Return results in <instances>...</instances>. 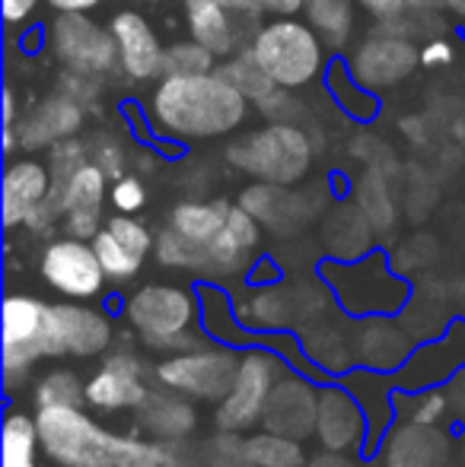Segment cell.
<instances>
[{"instance_id":"3","label":"cell","mask_w":465,"mask_h":467,"mask_svg":"<svg viewBox=\"0 0 465 467\" xmlns=\"http://www.w3.org/2000/svg\"><path fill=\"white\" fill-rule=\"evenodd\" d=\"M227 162L252 182L300 185L310 175L316 150L303 124L268 121L246 134H236L227 147Z\"/></svg>"},{"instance_id":"13","label":"cell","mask_w":465,"mask_h":467,"mask_svg":"<svg viewBox=\"0 0 465 467\" xmlns=\"http://www.w3.org/2000/svg\"><path fill=\"white\" fill-rule=\"evenodd\" d=\"M118 48V70L131 83L160 80L166 70V48L141 10H118L109 23Z\"/></svg>"},{"instance_id":"28","label":"cell","mask_w":465,"mask_h":467,"mask_svg":"<svg viewBox=\"0 0 465 467\" xmlns=\"http://www.w3.org/2000/svg\"><path fill=\"white\" fill-rule=\"evenodd\" d=\"M217 74L224 77L230 87L239 89L248 102H261V99L271 96L274 89H278V83H274L271 74L261 67L259 57L252 55V48H248V45L236 51V55L224 57V61H220V67H217Z\"/></svg>"},{"instance_id":"2","label":"cell","mask_w":465,"mask_h":467,"mask_svg":"<svg viewBox=\"0 0 465 467\" xmlns=\"http://www.w3.org/2000/svg\"><path fill=\"white\" fill-rule=\"evenodd\" d=\"M45 455L61 467H166L163 445L100 430L80 407H38Z\"/></svg>"},{"instance_id":"48","label":"cell","mask_w":465,"mask_h":467,"mask_svg":"<svg viewBox=\"0 0 465 467\" xmlns=\"http://www.w3.org/2000/svg\"><path fill=\"white\" fill-rule=\"evenodd\" d=\"M443 410H447V398L443 394H424V400L417 404V410H415V420L417 423H440V417H443Z\"/></svg>"},{"instance_id":"4","label":"cell","mask_w":465,"mask_h":467,"mask_svg":"<svg viewBox=\"0 0 465 467\" xmlns=\"http://www.w3.org/2000/svg\"><path fill=\"white\" fill-rule=\"evenodd\" d=\"M248 48L284 89H306L329 70V45L300 16H274L261 23Z\"/></svg>"},{"instance_id":"44","label":"cell","mask_w":465,"mask_h":467,"mask_svg":"<svg viewBox=\"0 0 465 467\" xmlns=\"http://www.w3.org/2000/svg\"><path fill=\"white\" fill-rule=\"evenodd\" d=\"M259 105V115L265 118V121H293L300 124V118H303V109H300V102L293 99V89H284L278 87L271 96H265Z\"/></svg>"},{"instance_id":"17","label":"cell","mask_w":465,"mask_h":467,"mask_svg":"<svg viewBox=\"0 0 465 467\" xmlns=\"http://www.w3.org/2000/svg\"><path fill=\"white\" fill-rule=\"evenodd\" d=\"M319 417V391L303 379H278L268 394V404L261 410V426L280 436H291L303 442L316 432Z\"/></svg>"},{"instance_id":"12","label":"cell","mask_w":465,"mask_h":467,"mask_svg":"<svg viewBox=\"0 0 465 467\" xmlns=\"http://www.w3.org/2000/svg\"><path fill=\"white\" fill-rule=\"evenodd\" d=\"M109 194V175L93 160L80 166L70 182L61 188L58 197H48L45 207L61 220L64 233L74 239L93 242V235L102 229V201Z\"/></svg>"},{"instance_id":"33","label":"cell","mask_w":465,"mask_h":467,"mask_svg":"<svg viewBox=\"0 0 465 467\" xmlns=\"http://www.w3.org/2000/svg\"><path fill=\"white\" fill-rule=\"evenodd\" d=\"M93 248L102 261V271H106L109 280H131L143 265V254H137L134 248L124 245L118 235L109 233L106 226L93 235Z\"/></svg>"},{"instance_id":"34","label":"cell","mask_w":465,"mask_h":467,"mask_svg":"<svg viewBox=\"0 0 465 467\" xmlns=\"http://www.w3.org/2000/svg\"><path fill=\"white\" fill-rule=\"evenodd\" d=\"M329 89L335 93V102L342 105L348 115L360 118V121L376 115V93H370V89L354 80L348 64H335V67L329 70Z\"/></svg>"},{"instance_id":"29","label":"cell","mask_w":465,"mask_h":467,"mask_svg":"<svg viewBox=\"0 0 465 467\" xmlns=\"http://www.w3.org/2000/svg\"><path fill=\"white\" fill-rule=\"evenodd\" d=\"M408 357V337L389 321H376L360 334V359L373 369H396Z\"/></svg>"},{"instance_id":"11","label":"cell","mask_w":465,"mask_h":467,"mask_svg":"<svg viewBox=\"0 0 465 467\" xmlns=\"http://www.w3.org/2000/svg\"><path fill=\"white\" fill-rule=\"evenodd\" d=\"M274 381H278V359L268 353H246L239 363L236 385L217 404V426L227 432H246L255 423H261V410L268 404Z\"/></svg>"},{"instance_id":"16","label":"cell","mask_w":465,"mask_h":467,"mask_svg":"<svg viewBox=\"0 0 465 467\" xmlns=\"http://www.w3.org/2000/svg\"><path fill=\"white\" fill-rule=\"evenodd\" d=\"M48 325L51 337H55L58 357L70 353V357H100L112 344V321L102 312L77 302H58L48 306Z\"/></svg>"},{"instance_id":"54","label":"cell","mask_w":465,"mask_h":467,"mask_svg":"<svg viewBox=\"0 0 465 467\" xmlns=\"http://www.w3.org/2000/svg\"><path fill=\"white\" fill-rule=\"evenodd\" d=\"M408 4V13H417V16H437L440 10H447L443 0H405Z\"/></svg>"},{"instance_id":"49","label":"cell","mask_w":465,"mask_h":467,"mask_svg":"<svg viewBox=\"0 0 465 467\" xmlns=\"http://www.w3.org/2000/svg\"><path fill=\"white\" fill-rule=\"evenodd\" d=\"M220 4H224L233 16H239L242 23L252 26V29H259V26H261V16H265V13H261L259 0H220Z\"/></svg>"},{"instance_id":"15","label":"cell","mask_w":465,"mask_h":467,"mask_svg":"<svg viewBox=\"0 0 465 467\" xmlns=\"http://www.w3.org/2000/svg\"><path fill=\"white\" fill-rule=\"evenodd\" d=\"M51 194V169L48 162L36 160L32 153L16 156L6 162L4 182H0V213H4V226L16 229L32 220L38 207L48 201Z\"/></svg>"},{"instance_id":"6","label":"cell","mask_w":465,"mask_h":467,"mask_svg":"<svg viewBox=\"0 0 465 467\" xmlns=\"http://www.w3.org/2000/svg\"><path fill=\"white\" fill-rule=\"evenodd\" d=\"M51 55L68 74L102 77L118 70V48L109 26H100L90 13H58L48 26Z\"/></svg>"},{"instance_id":"51","label":"cell","mask_w":465,"mask_h":467,"mask_svg":"<svg viewBox=\"0 0 465 467\" xmlns=\"http://www.w3.org/2000/svg\"><path fill=\"white\" fill-rule=\"evenodd\" d=\"M55 13H90L102 4V0H45Z\"/></svg>"},{"instance_id":"55","label":"cell","mask_w":465,"mask_h":467,"mask_svg":"<svg viewBox=\"0 0 465 467\" xmlns=\"http://www.w3.org/2000/svg\"><path fill=\"white\" fill-rule=\"evenodd\" d=\"M443 4H447V10L453 13V16L465 19V0H443Z\"/></svg>"},{"instance_id":"23","label":"cell","mask_w":465,"mask_h":467,"mask_svg":"<svg viewBox=\"0 0 465 467\" xmlns=\"http://www.w3.org/2000/svg\"><path fill=\"white\" fill-rule=\"evenodd\" d=\"M137 423L160 442H182L198 423V413H195L188 394L166 388V391L147 394V400L137 407Z\"/></svg>"},{"instance_id":"31","label":"cell","mask_w":465,"mask_h":467,"mask_svg":"<svg viewBox=\"0 0 465 467\" xmlns=\"http://www.w3.org/2000/svg\"><path fill=\"white\" fill-rule=\"evenodd\" d=\"M153 252H156V261H160V265L175 267V271L211 274V254H207V245L185 239V235L173 226H166L160 235H156Z\"/></svg>"},{"instance_id":"24","label":"cell","mask_w":465,"mask_h":467,"mask_svg":"<svg viewBox=\"0 0 465 467\" xmlns=\"http://www.w3.org/2000/svg\"><path fill=\"white\" fill-rule=\"evenodd\" d=\"M316 436L322 449L329 451H348L351 445L364 436V413L344 391L325 388L319 394V417H316Z\"/></svg>"},{"instance_id":"50","label":"cell","mask_w":465,"mask_h":467,"mask_svg":"<svg viewBox=\"0 0 465 467\" xmlns=\"http://www.w3.org/2000/svg\"><path fill=\"white\" fill-rule=\"evenodd\" d=\"M265 16H300L303 13V0H259Z\"/></svg>"},{"instance_id":"41","label":"cell","mask_w":465,"mask_h":467,"mask_svg":"<svg viewBox=\"0 0 465 467\" xmlns=\"http://www.w3.org/2000/svg\"><path fill=\"white\" fill-rule=\"evenodd\" d=\"M106 229L112 235H118V239H122L128 248H134L137 254H143V258H147L150 248L156 245L153 233H150V229L143 226L141 220H134V213H115L112 220L106 223Z\"/></svg>"},{"instance_id":"20","label":"cell","mask_w":465,"mask_h":467,"mask_svg":"<svg viewBox=\"0 0 465 467\" xmlns=\"http://www.w3.org/2000/svg\"><path fill=\"white\" fill-rule=\"evenodd\" d=\"M143 363L134 353H112L100 372L87 381V404L96 410H137L147 400Z\"/></svg>"},{"instance_id":"38","label":"cell","mask_w":465,"mask_h":467,"mask_svg":"<svg viewBox=\"0 0 465 467\" xmlns=\"http://www.w3.org/2000/svg\"><path fill=\"white\" fill-rule=\"evenodd\" d=\"M220 55L205 48L201 42L188 38V42H173L166 48V70L163 74H211L220 67Z\"/></svg>"},{"instance_id":"40","label":"cell","mask_w":465,"mask_h":467,"mask_svg":"<svg viewBox=\"0 0 465 467\" xmlns=\"http://www.w3.org/2000/svg\"><path fill=\"white\" fill-rule=\"evenodd\" d=\"M205 467H252L246 451V439H239V432L220 430L205 445Z\"/></svg>"},{"instance_id":"1","label":"cell","mask_w":465,"mask_h":467,"mask_svg":"<svg viewBox=\"0 0 465 467\" xmlns=\"http://www.w3.org/2000/svg\"><path fill=\"white\" fill-rule=\"evenodd\" d=\"M248 99L211 74H163L147 99V118L156 134L175 143L220 140L239 134L248 118Z\"/></svg>"},{"instance_id":"53","label":"cell","mask_w":465,"mask_h":467,"mask_svg":"<svg viewBox=\"0 0 465 467\" xmlns=\"http://www.w3.org/2000/svg\"><path fill=\"white\" fill-rule=\"evenodd\" d=\"M306 467H357L351 458H344L342 451H329L325 449L322 455H316L312 462H306Z\"/></svg>"},{"instance_id":"9","label":"cell","mask_w":465,"mask_h":467,"mask_svg":"<svg viewBox=\"0 0 465 467\" xmlns=\"http://www.w3.org/2000/svg\"><path fill=\"white\" fill-rule=\"evenodd\" d=\"M351 77L366 87L370 93H386L405 83L417 67H421V48L411 42L408 36H396V32H373L348 55Z\"/></svg>"},{"instance_id":"25","label":"cell","mask_w":465,"mask_h":467,"mask_svg":"<svg viewBox=\"0 0 465 467\" xmlns=\"http://www.w3.org/2000/svg\"><path fill=\"white\" fill-rule=\"evenodd\" d=\"M303 19L322 36L329 51H342L354 38L357 0H303Z\"/></svg>"},{"instance_id":"30","label":"cell","mask_w":465,"mask_h":467,"mask_svg":"<svg viewBox=\"0 0 465 467\" xmlns=\"http://www.w3.org/2000/svg\"><path fill=\"white\" fill-rule=\"evenodd\" d=\"M246 451L252 467H306V451L300 439L280 436V432H255L246 439Z\"/></svg>"},{"instance_id":"39","label":"cell","mask_w":465,"mask_h":467,"mask_svg":"<svg viewBox=\"0 0 465 467\" xmlns=\"http://www.w3.org/2000/svg\"><path fill=\"white\" fill-rule=\"evenodd\" d=\"M357 203H360V210L366 213V220L373 223V229H376V233H383V229H389L392 223H396V207H392V197H389V191H386L383 179H379L376 172H370L364 182H360Z\"/></svg>"},{"instance_id":"8","label":"cell","mask_w":465,"mask_h":467,"mask_svg":"<svg viewBox=\"0 0 465 467\" xmlns=\"http://www.w3.org/2000/svg\"><path fill=\"white\" fill-rule=\"evenodd\" d=\"M239 363L230 350H217V347H195V350L175 353L173 359L160 363L156 379L163 388H173L188 398L198 400H224L236 385Z\"/></svg>"},{"instance_id":"43","label":"cell","mask_w":465,"mask_h":467,"mask_svg":"<svg viewBox=\"0 0 465 467\" xmlns=\"http://www.w3.org/2000/svg\"><path fill=\"white\" fill-rule=\"evenodd\" d=\"M90 153H93V162L102 169V172L109 175V182L122 179L124 169H128V150L122 147V143L115 140V137L102 134L96 137V143L90 147Z\"/></svg>"},{"instance_id":"26","label":"cell","mask_w":465,"mask_h":467,"mask_svg":"<svg viewBox=\"0 0 465 467\" xmlns=\"http://www.w3.org/2000/svg\"><path fill=\"white\" fill-rule=\"evenodd\" d=\"M230 210H233L230 201H182L169 213V226L179 229L185 239L211 245L214 235L224 229Z\"/></svg>"},{"instance_id":"21","label":"cell","mask_w":465,"mask_h":467,"mask_svg":"<svg viewBox=\"0 0 465 467\" xmlns=\"http://www.w3.org/2000/svg\"><path fill=\"white\" fill-rule=\"evenodd\" d=\"M261 223L248 213L242 203H233L230 216H227L224 229L214 235V242L207 245L211 254V274L214 277H227V274H239L248 267L255 248L261 239Z\"/></svg>"},{"instance_id":"27","label":"cell","mask_w":465,"mask_h":467,"mask_svg":"<svg viewBox=\"0 0 465 467\" xmlns=\"http://www.w3.org/2000/svg\"><path fill=\"white\" fill-rule=\"evenodd\" d=\"M370 233H376V229L366 220L360 203H344V207H338L335 213L329 216V223H325V242H329L332 252L342 254V258H357L366 248V242H370Z\"/></svg>"},{"instance_id":"47","label":"cell","mask_w":465,"mask_h":467,"mask_svg":"<svg viewBox=\"0 0 465 467\" xmlns=\"http://www.w3.org/2000/svg\"><path fill=\"white\" fill-rule=\"evenodd\" d=\"M42 0H0V10H4V23L6 26H19L38 10Z\"/></svg>"},{"instance_id":"22","label":"cell","mask_w":465,"mask_h":467,"mask_svg":"<svg viewBox=\"0 0 465 467\" xmlns=\"http://www.w3.org/2000/svg\"><path fill=\"white\" fill-rule=\"evenodd\" d=\"M449 439L434 423H402L386 442V467H447Z\"/></svg>"},{"instance_id":"56","label":"cell","mask_w":465,"mask_h":467,"mask_svg":"<svg viewBox=\"0 0 465 467\" xmlns=\"http://www.w3.org/2000/svg\"><path fill=\"white\" fill-rule=\"evenodd\" d=\"M456 394H460L456 400H460V407L465 410V379H462V381H456Z\"/></svg>"},{"instance_id":"36","label":"cell","mask_w":465,"mask_h":467,"mask_svg":"<svg viewBox=\"0 0 465 467\" xmlns=\"http://www.w3.org/2000/svg\"><path fill=\"white\" fill-rule=\"evenodd\" d=\"M242 315H246L252 325H291L293 296L280 286L259 289V293H252V299L242 306Z\"/></svg>"},{"instance_id":"7","label":"cell","mask_w":465,"mask_h":467,"mask_svg":"<svg viewBox=\"0 0 465 467\" xmlns=\"http://www.w3.org/2000/svg\"><path fill=\"white\" fill-rule=\"evenodd\" d=\"M58 357L48 325V306L32 296L4 299V381L16 388L29 379L36 359Z\"/></svg>"},{"instance_id":"32","label":"cell","mask_w":465,"mask_h":467,"mask_svg":"<svg viewBox=\"0 0 465 467\" xmlns=\"http://www.w3.org/2000/svg\"><path fill=\"white\" fill-rule=\"evenodd\" d=\"M38 445V423L26 413H10L4 423V467H36Z\"/></svg>"},{"instance_id":"14","label":"cell","mask_w":465,"mask_h":467,"mask_svg":"<svg viewBox=\"0 0 465 467\" xmlns=\"http://www.w3.org/2000/svg\"><path fill=\"white\" fill-rule=\"evenodd\" d=\"M87 124V105L64 93H51L42 102H36L23 118L16 121V140L23 153H38V150H51L55 143L77 137L80 128Z\"/></svg>"},{"instance_id":"46","label":"cell","mask_w":465,"mask_h":467,"mask_svg":"<svg viewBox=\"0 0 465 467\" xmlns=\"http://www.w3.org/2000/svg\"><path fill=\"white\" fill-rule=\"evenodd\" d=\"M453 64V45L447 38H430L421 45V67H447Z\"/></svg>"},{"instance_id":"45","label":"cell","mask_w":465,"mask_h":467,"mask_svg":"<svg viewBox=\"0 0 465 467\" xmlns=\"http://www.w3.org/2000/svg\"><path fill=\"white\" fill-rule=\"evenodd\" d=\"M357 6L366 13V16L376 19L379 26L396 23V19H402L405 13H408V4H405V0H357Z\"/></svg>"},{"instance_id":"52","label":"cell","mask_w":465,"mask_h":467,"mask_svg":"<svg viewBox=\"0 0 465 467\" xmlns=\"http://www.w3.org/2000/svg\"><path fill=\"white\" fill-rule=\"evenodd\" d=\"M4 130H16V121H19V109H16V93H13V87L6 83L4 87Z\"/></svg>"},{"instance_id":"42","label":"cell","mask_w":465,"mask_h":467,"mask_svg":"<svg viewBox=\"0 0 465 467\" xmlns=\"http://www.w3.org/2000/svg\"><path fill=\"white\" fill-rule=\"evenodd\" d=\"M109 201H112V207L118 213H137V210H143V203H147V188H143L141 175L124 172L122 179H115L112 188H109Z\"/></svg>"},{"instance_id":"35","label":"cell","mask_w":465,"mask_h":467,"mask_svg":"<svg viewBox=\"0 0 465 467\" xmlns=\"http://www.w3.org/2000/svg\"><path fill=\"white\" fill-rule=\"evenodd\" d=\"M90 160H93L90 143L80 140V137H68V140L55 143V147L48 150V169H51V194L48 197L61 194V188L70 182V175H74L80 166H87Z\"/></svg>"},{"instance_id":"37","label":"cell","mask_w":465,"mask_h":467,"mask_svg":"<svg viewBox=\"0 0 465 467\" xmlns=\"http://www.w3.org/2000/svg\"><path fill=\"white\" fill-rule=\"evenodd\" d=\"M83 400H87V388H83L80 379L68 369L48 372L36 388L38 407H80Z\"/></svg>"},{"instance_id":"5","label":"cell","mask_w":465,"mask_h":467,"mask_svg":"<svg viewBox=\"0 0 465 467\" xmlns=\"http://www.w3.org/2000/svg\"><path fill=\"white\" fill-rule=\"evenodd\" d=\"M124 318L131 321L134 331L143 334V340L153 350L185 353L201 347V340L192 334L195 299L182 286H169V283L141 286L124 302Z\"/></svg>"},{"instance_id":"19","label":"cell","mask_w":465,"mask_h":467,"mask_svg":"<svg viewBox=\"0 0 465 467\" xmlns=\"http://www.w3.org/2000/svg\"><path fill=\"white\" fill-rule=\"evenodd\" d=\"M239 203L271 233L291 235L300 226L310 223V216L316 213V207L310 203V197L297 185H268V182H255L239 194Z\"/></svg>"},{"instance_id":"10","label":"cell","mask_w":465,"mask_h":467,"mask_svg":"<svg viewBox=\"0 0 465 467\" xmlns=\"http://www.w3.org/2000/svg\"><path fill=\"white\" fill-rule=\"evenodd\" d=\"M38 271L48 286H55L64 296H74V299H93L102 283L109 280L93 242L74 239V235L48 242L42 261H38Z\"/></svg>"},{"instance_id":"18","label":"cell","mask_w":465,"mask_h":467,"mask_svg":"<svg viewBox=\"0 0 465 467\" xmlns=\"http://www.w3.org/2000/svg\"><path fill=\"white\" fill-rule=\"evenodd\" d=\"M182 16L188 26V38L211 48L214 55L230 57L252 42L255 29L233 16L220 0H182Z\"/></svg>"}]
</instances>
